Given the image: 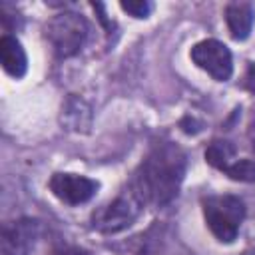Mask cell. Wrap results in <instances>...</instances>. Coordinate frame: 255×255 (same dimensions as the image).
Returning a JSON list of instances; mask_svg holds the SVG:
<instances>
[{
    "label": "cell",
    "instance_id": "3957f363",
    "mask_svg": "<svg viewBox=\"0 0 255 255\" xmlns=\"http://www.w3.org/2000/svg\"><path fill=\"white\" fill-rule=\"evenodd\" d=\"M46 38L58 58L76 56L88 38V22L76 12L56 14L46 24Z\"/></svg>",
    "mask_w": 255,
    "mask_h": 255
},
{
    "label": "cell",
    "instance_id": "7c38bea8",
    "mask_svg": "<svg viewBox=\"0 0 255 255\" xmlns=\"http://www.w3.org/2000/svg\"><path fill=\"white\" fill-rule=\"evenodd\" d=\"M122 10L131 14L133 18H147L153 10V4L147 0H128V2H120Z\"/></svg>",
    "mask_w": 255,
    "mask_h": 255
},
{
    "label": "cell",
    "instance_id": "5b68a950",
    "mask_svg": "<svg viewBox=\"0 0 255 255\" xmlns=\"http://www.w3.org/2000/svg\"><path fill=\"white\" fill-rule=\"evenodd\" d=\"M191 60L197 68L205 70L213 80L227 82L233 74V58L229 48L219 40H201L197 42L191 52Z\"/></svg>",
    "mask_w": 255,
    "mask_h": 255
},
{
    "label": "cell",
    "instance_id": "6da1fadb",
    "mask_svg": "<svg viewBox=\"0 0 255 255\" xmlns=\"http://www.w3.org/2000/svg\"><path fill=\"white\" fill-rule=\"evenodd\" d=\"M185 153L175 143H157L141 161L133 191L143 203L163 207L175 199L185 177Z\"/></svg>",
    "mask_w": 255,
    "mask_h": 255
},
{
    "label": "cell",
    "instance_id": "9c48e42d",
    "mask_svg": "<svg viewBox=\"0 0 255 255\" xmlns=\"http://www.w3.org/2000/svg\"><path fill=\"white\" fill-rule=\"evenodd\" d=\"M253 20L255 12L249 2H231L225 6V22L235 40H245L251 34Z\"/></svg>",
    "mask_w": 255,
    "mask_h": 255
},
{
    "label": "cell",
    "instance_id": "8fae6325",
    "mask_svg": "<svg viewBox=\"0 0 255 255\" xmlns=\"http://www.w3.org/2000/svg\"><path fill=\"white\" fill-rule=\"evenodd\" d=\"M225 173L235 179V181H243V183H255V161L251 159H235Z\"/></svg>",
    "mask_w": 255,
    "mask_h": 255
},
{
    "label": "cell",
    "instance_id": "5bb4252c",
    "mask_svg": "<svg viewBox=\"0 0 255 255\" xmlns=\"http://www.w3.org/2000/svg\"><path fill=\"white\" fill-rule=\"evenodd\" d=\"M245 86L249 92L255 94V64H249L247 68V74H245Z\"/></svg>",
    "mask_w": 255,
    "mask_h": 255
},
{
    "label": "cell",
    "instance_id": "8992f818",
    "mask_svg": "<svg viewBox=\"0 0 255 255\" xmlns=\"http://www.w3.org/2000/svg\"><path fill=\"white\" fill-rule=\"evenodd\" d=\"M52 193L68 205H80L90 201L98 191V181L78 173H54L50 179Z\"/></svg>",
    "mask_w": 255,
    "mask_h": 255
},
{
    "label": "cell",
    "instance_id": "7a4b0ae2",
    "mask_svg": "<svg viewBox=\"0 0 255 255\" xmlns=\"http://www.w3.org/2000/svg\"><path fill=\"white\" fill-rule=\"evenodd\" d=\"M203 215L209 231L221 243H231L245 217V203L235 195H211L203 199Z\"/></svg>",
    "mask_w": 255,
    "mask_h": 255
},
{
    "label": "cell",
    "instance_id": "30bf717a",
    "mask_svg": "<svg viewBox=\"0 0 255 255\" xmlns=\"http://www.w3.org/2000/svg\"><path fill=\"white\" fill-rule=\"evenodd\" d=\"M233 157H235V147L231 141H221V139H215L209 143V147L205 149V161L221 171H225L231 163H233Z\"/></svg>",
    "mask_w": 255,
    "mask_h": 255
},
{
    "label": "cell",
    "instance_id": "52a82bcc",
    "mask_svg": "<svg viewBox=\"0 0 255 255\" xmlns=\"http://www.w3.org/2000/svg\"><path fill=\"white\" fill-rule=\"evenodd\" d=\"M38 237V221L18 219L2 229V253L4 255H28Z\"/></svg>",
    "mask_w": 255,
    "mask_h": 255
},
{
    "label": "cell",
    "instance_id": "ba28073f",
    "mask_svg": "<svg viewBox=\"0 0 255 255\" xmlns=\"http://www.w3.org/2000/svg\"><path fill=\"white\" fill-rule=\"evenodd\" d=\"M0 62H2L4 72L16 80L22 78L28 70L26 52H24L22 44L10 34H4L0 38Z\"/></svg>",
    "mask_w": 255,
    "mask_h": 255
},
{
    "label": "cell",
    "instance_id": "4fadbf2b",
    "mask_svg": "<svg viewBox=\"0 0 255 255\" xmlns=\"http://www.w3.org/2000/svg\"><path fill=\"white\" fill-rule=\"evenodd\" d=\"M52 255H92V253L86 251V249H82V247H60Z\"/></svg>",
    "mask_w": 255,
    "mask_h": 255
},
{
    "label": "cell",
    "instance_id": "277c9868",
    "mask_svg": "<svg viewBox=\"0 0 255 255\" xmlns=\"http://www.w3.org/2000/svg\"><path fill=\"white\" fill-rule=\"evenodd\" d=\"M141 205L143 201L131 187L122 195H118L94 217V227H98L104 233H118L135 221V217L141 211Z\"/></svg>",
    "mask_w": 255,
    "mask_h": 255
}]
</instances>
